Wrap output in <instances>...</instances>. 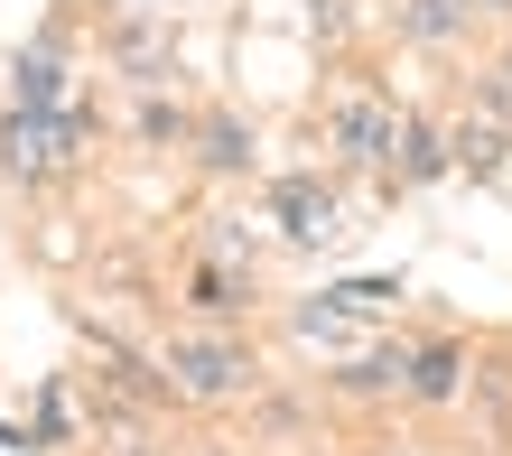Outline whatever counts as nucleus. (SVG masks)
Listing matches in <instances>:
<instances>
[{
    "label": "nucleus",
    "instance_id": "5",
    "mask_svg": "<svg viewBox=\"0 0 512 456\" xmlns=\"http://www.w3.org/2000/svg\"><path fill=\"white\" fill-rule=\"evenodd\" d=\"M0 84H10V112H56V103H66V84H75V66H66V47H56V38H38V47H19L10 66H0Z\"/></svg>",
    "mask_w": 512,
    "mask_h": 456
},
{
    "label": "nucleus",
    "instance_id": "13",
    "mask_svg": "<svg viewBox=\"0 0 512 456\" xmlns=\"http://www.w3.org/2000/svg\"><path fill=\"white\" fill-rule=\"evenodd\" d=\"M401 28H410L419 47H447V38H466V10H457V0H410Z\"/></svg>",
    "mask_w": 512,
    "mask_h": 456
},
{
    "label": "nucleus",
    "instance_id": "10",
    "mask_svg": "<svg viewBox=\"0 0 512 456\" xmlns=\"http://www.w3.org/2000/svg\"><path fill=\"white\" fill-rule=\"evenodd\" d=\"M503 149H512V131H503V121H466V131L447 140V159H457L466 177H494V168H503Z\"/></svg>",
    "mask_w": 512,
    "mask_h": 456
},
{
    "label": "nucleus",
    "instance_id": "8",
    "mask_svg": "<svg viewBox=\"0 0 512 456\" xmlns=\"http://www.w3.org/2000/svg\"><path fill=\"white\" fill-rule=\"evenodd\" d=\"M401 373H410V345H364V354L336 373V391H345V401H391Z\"/></svg>",
    "mask_w": 512,
    "mask_h": 456
},
{
    "label": "nucleus",
    "instance_id": "2",
    "mask_svg": "<svg viewBox=\"0 0 512 456\" xmlns=\"http://www.w3.org/2000/svg\"><path fill=\"white\" fill-rule=\"evenodd\" d=\"M401 298V280H336V289H317V298H298V345H345V336H373L382 308Z\"/></svg>",
    "mask_w": 512,
    "mask_h": 456
},
{
    "label": "nucleus",
    "instance_id": "11",
    "mask_svg": "<svg viewBox=\"0 0 512 456\" xmlns=\"http://www.w3.org/2000/svg\"><path fill=\"white\" fill-rule=\"evenodd\" d=\"M410 177V187H429V177H447V131H429V121H401V159H391Z\"/></svg>",
    "mask_w": 512,
    "mask_h": 456
},
{
    "label": "nucleus",
    "instance_id": "7",
    "mask_svg": "<svg viewBox=\"0 0 512 456\" xmlns=\"http://www.w3.org/2000/svg\"><path fill=\"white\" fill-rule=\"evenodd\" d=\"M401 391H410V401H457V391H466V345L457 336H447V345H410V373H401Z\"/></svg>",
    "mask_w": 512,
    "mask_h": 456
},
{
    "label": "nucleus",
    "instance_id": "3",
    "mask_svg": "<svg viewBox=\"0 0 512 456\" xmlns=\"http://www.w3.org/2000/svg\"><path fill=\"white\" fill-rule=\"evenodd\" d=\"M168 373H177V391H196V401H243V391L261 382V354L243 336H177Z\"/></svg>",
    "mask_w": 512,
    "mask_h": 456
},
{
    "label": "nucleus",
    "instance_id": "9",
    "mask_svg": "<svg viewBox=\"0 0 512 456\" xmlns=\"http://www.w3.org/2000/svg\"><path fill=\"white\" fill-rule=\"evenodd\" d=\"M196 149H205V168H224V177H243L252 168V121H233V112H215L196 131Z\"/></svg>",
    "mask_w": 512,
    "mask_h": 456
},
{
    "label": "nucleus",
    "instance_id": "15",
    "mask_svg": "<svg viewBox=\"0 0 512 456\" xmlns=\"http://www.w3.org/2000/svg\"><path fill=\"white\" fill-rule=\"evenodd\" d=\"M466 19H512V0H457Z\"/></svg>",
    "mask_w": 512,
    "mask_h": 456
},
{
    "label": "nucleus",
    "instance_id": "4",
    "mask_svg": "<svg viewBox=\"0 0 512 456\" xmlns=\"http://www.w3.org/2000/svg\"><path fill=\"white\" fill-rule=\"evenodd\" d=\"M336 159H354V168H391L401 159V112H391L382 94H354V103H336Z\"/></svg>",
    "mask_w": 512,
    "mask_h": 456
},
{
    "label": "nucleus",
    "instance_id": "14",
    "mask_svg": "<svg viewBox=\"0 0 512 456\" xmlns=\"http://www.w3.org/2000/svg\"><path fill=\"white\" fill-rule=\"evenodd\" d=\"M475 103H485V121H503V131H512V56H494V66L475 75Z\"/></svg>",
    "mask_w": 512,
    "mask_h": 456
},
{
    "label": "nucleus",
    "instance_id": "1",
    "mask_svg": "<svg viewBox=\"0 0 512 456\" xmlns=\"http://www.w3.org/2000/svg\"><path fill=\"white\" fill-rule=\"evenodd\" d=\"M84 140H94V121H84L75 103H56V112H0V177H19V187L75 177Z\"/></svg>",
    "mask_w": 512,
    "mask_h": 456
},
{
    "label": "nucleus",
    "instance_id": "6",
    "mask_svg": "<svg viewBox=\"0 0 512 456\" xmlns=\"http://www.w3.org/2000/svg\"><path fill=\"white\" fill-rule=\"evenodd\" d=\"M270 215H280L289 242H336V187L326 177H280L270 187Z\"/></svg>",
    "mask_w": 512,
    "mask_h": 456
},
{
    "label": "nucleus",
    "instance_id": "12",
    "mask_svg": "<svg viewBox=\"0 0 512 456\" xmlns=\"http://www.w3.org/2000/svg\"><path fill=\"white\" fill-rule=\"evenodd\" d=\"M243 298H252V280H243V270H196V317H243Z\"/></svg>",
    "mask_w": 512,
    "mask_h": 456
},
{
    "label": "nucleus",
    "instance_id": "16",
    "mask_svg": "<svg viewBox=\"0 0 512 456\" xmlns=\"http://www.w3.org/2000/svg\"><path fill=\"white\" fill-rule=\"evenodd\" d=\"M382 456H410V447H382Z\"/></svg>",
    "mask_w": 512,
    "mask_h": 456
}]
</instances>
